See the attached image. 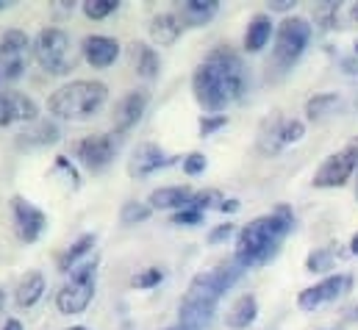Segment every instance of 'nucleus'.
<instances>
[{"label": "nucleus", "mask_w": 358, "mask_h": 330, "mask_svg": "<svg viewBox=\"0 0 358 330\" xmlns=\"http://www.w3.org/2000/svg\"><path fill=\"white\" fill-rule=\"evenodd\" d=\"M31 56H34V42L28 39L25 31H20V28L3 31V36H0V86L20 81L31 64Z\"/></svg>", "instance_id": "423d86ee"}, {"label": "nucleus", "mask_w": 358, "mask_h": 330, "mask_svg": "<svg viewBox=\"0 0 358 330\" xmlns=\"http://www.w3.org/2000/svg\"><path fill=\"white\" fill-rule=\"evenodd\" d=\"M206 166H208V162H206L203 153H189L183 159V172L186 175H200V172H206Z\"/></svg>", "instance_id": "58836bf2"}, {"label": "nucleus", "mask_w": 358, "mask_h": 330, "mask_svg": "<svg viewBox=\"0 0 358 330\" xmlns=\"http://www.w3.org/2000/svg\"><path fill=\"white\" fill-rule=\"evenodd\" d=\"M8 6H11V3H6V0H0V8H8Z\"/></svg>", "instance_id": "49530a36"}, {"label": "nucleus", "mask_w": 358, "mask_h": 330, "mask_svg": "<svg viewBox=\"0 0 358 330\" xmlns=\"http://www.w3.org/2000/svg\"><path fill=\"white\" fill-rule=\"evenodd\" d=\"M180 31H183V22L178 20V14H170V11L153 17L150 22V36L156 45H173L180 36Z\"/></svg>", "instance_id": "393cba45"}, {"label": "nucleus", "mask_w": 358, "mask_h": 330, "mask_svg": "<svg viewBox=\"0 0 358 330\" xmlns=\"http://www.w3.org/2000/svg\"><path fill=\"white\" fill-rule=\"evenodd\" d=\"M203 217L206 214H200V211H194V208H180L173 214V225H183V228H194V225H203Z\"/></svg>", "instance_id": "c9c22d12"}, {"label": "nucleus", "mask_w": 358, "mask_h": 330, "mask_svg": "<svg viewBox=\"0 0 358 330\" xmlns=\"http://www.w3.org/2000/svg\"><path fill=\"white\" fill-rule=\"evenodd\" d=\"M217 11H220L217 0H189V3L180 6L178 20L189 28H200V25H208Z\"/></svg>", "instance_id": "aec40b11"}, {"label": "nucleus", "mask_w": 358, "mask_h": 330, "mask_svg": "<svg viewBox=\"0 0 358 330\" xmlns=\"http://www.w3.org/2000/svg\"><path fill=\"white\" fill-rule=\"evenodd\" d=\"M192 189L189 186H162V189H156V192H150V197H148V206L150 208H186L189 206V200H192Z\"/></svg>", "instance_id": "4be33fe9"}, {"label": "nucleus", "mask_w": 358, "mask_h": 330, "mask_svg": "<svg viewBox=\"0 0 358 330\" xmlns=\"http://www.w3.org/2000/svg\"><path fill=\"white\" fill-rule=\"evenodd\" d=\"M59 139H62V131L53 120H36L20 134L17 142L22 148H48V145H56Z\"/></svg>", "instance_id": "6ab92c4d"}, {"label": "nucleus", "mask_w": 358, "mask_h": 330, "mask_svg": "<svg viewBox=\"0 0 358 330\" xmlns=\"http://www.w3.org/2000/svg\"><path fill=\"white\" fill-rule=\"evenodd\" d=\"M120 150V134H92L76 145V159L90 172H103Z\"/></svg>", "instance_id": "9d476101"}, {"label": "nucleus", "mask_w": 358, "mask_h": 330, "mask_svg": "<svg viewBox=\"0 0 358 330\" xmlns=\"http://www.w3.org/2000/svg\"><path fill=\"white\" fill-rule=\"evenodd\" d=\"M192 92H194V100L208 111V114H220L225 111L231 103H234V94H231V86L228 81L220 76V70L214 64H208L203 59V64L194 70L192 76Z\"/></svg>", "instance_id": "0eeeda50"}, {"label": "nucleus", "mask_w": 358, "mask_h": 330, "mask_svg": "<svg viewBox=\"0 0 358 330\" xmlns=\"http://www.w3.org/2000/svg\"><path fill=\"white\" fill-rule=\"evenodd\" d=\"M106 97H108V89L103 81H70L48 97V111L56 120L78 122V120L94 117L103 108Z\"/></svg>", "instance_id": "f03ea898"}, {"label": "nucleus", "mask_w": 358, "mask_h": 330, "mask_svg": "<svg viewBox=\"0 0 358 330\" xmlns=\"http://www.w3.org/2000/svg\"><path fill=\"white\" fill-rule=\"evenodd\" d=\"M303 134H306V125L300 120H286V125H283V148L292 145V142H300Z\"/></svg>", "instance_id": "4c0bfd02"}, {"label": "nucleus", "mask_w": 358, "mask_h": 330, "mask_svg": "<svg viewBox=\"0 0 358 330\" xmlns=\"http://www.w3.org/2000/svg\"><path fill=\"white\" fill-rule=\"evenodd\" d=\"M34 59L48 76H67L78 64V50L64 28L48 25L34 39Z\"/></svg>", "instance_id": "7ed1b4c3"}, {"label": "nucleus", "mask_w": 358, "mask_h": 330, "mask_svg": "<svg viewBox=\"0 0 358 330\" xmlns=\"http://www.w3.org/2000/svg\"><path fill=\"white\" fill-rule=\"evenodd\" d=\"M292 228H294V211L289 206H278L272 214L256 217L253 222H248L239 231L234 261L242 269L264 266L278 255L283 239L292 234Z\"/></svg>", "instance_id": "f257e3e1"}, {"label": "nucleus", "mask_w": 358, "mask_h": 330, "mask_svg": "<svg viewBox=\"0 0 358 330\" xmlns=\"http://www.w3.org/2000/svg\"><path fill=\"white\" fill-rule=\"evenodd\" d=\"M234 231H236V228H234V222H225V225H217V228H214V231L208 234V242H211V245H220V242H225V239H231V236H234Z\"/></svg>", "instance_id": "ea45409f"}, {"label": "nucleus", "mask_w": 358, "mask_h": 330, "mask_svg": "<svg viewBox=\"0 0 358 330\" xmlns=\"http://www.w3.org/2000/svg\"><path fill=\"white\" fill-rule=\"evenodd\" d=\"M148 103H150V94L145 89H134L128 94H122L114 106V134H128L131 128L139 125V120L145 117L148 111Z\"/></svg>", "instance_id": "dca6fc26"}, {"label": "nucleus", "mask_w": 358, "mask_h": 330, "mask_svg": "<svg viewBox=\"0 0 358 330\" xmlns=\"http://www.w3.org/2000/svg\"><path fill=\"white\" fill-rule=\"evenodd\" d=\"M3 303H6V294H3V292H0V308H3Z\"/></svg>", "instance_id": "de8ad7c7"}, {"label": "nucleus", "mask_w": 358, "mask_h": 330, "mask_svg": "<svg viewBox=\"0 0 358 330\" xmlns=\"http://www.w3.org/2000/svg\"><path fill=\"white\" fill-rule=\"evenodd\" d=\"M222 203H225V197H222L217 189H203V192H194V194H192L189 208H194V211L206 214L208 208H220Z\"/></svg>", "instance_id": "7c9ffc66"}, {"label": "nucleus", "mask_w": 358, "mask_h": 330, "mask_svg": "<svg viewBox=\"0 0 358 330\" xmlns=\"http://www.w3.org/2000/svg\"><path fill=\"white\" fill-rule=\"evenodd\" d=\"M336 258H339V250L336 248H317L306 258V269L308 272H331Z\"/></svg>", "instance_id": "c756f323"}, {"label": "nucleus", "mask_w": 358, "mask_h": 330, "mask_svg": "<svg viewBox=\"0 0 358 330\" xmlns=\"http://www.w3.org/2000/svg\"><path fill=\"white\" fill-rule=\"evenodd\" d=\"M117 8H120L117 0H87V3H84V14H87L90 20H106V17H111Z\"/></svg>", "instance_id": "473e14b6"}, {"label": "nucleus", "mask_w": 358, "mask_h": 330, "mask_svg": "<svg viewBox=\"0 0 358 330\" xmlns=\"http://www.w3.org/2000/svg\"><path fill=\"white\" fill-rule=\"evenodd\" d=\"M164 280V269L162 266H148V269H142V272H136L134 275V289H153V286H159Z\"/></svg>", "instance_id": "72a5a7b5"}, {"label": "nucleus", "mask_w": 358, "mask_h": 330, "mask_svg": "<svg viewBox=\"0 0 358 330\" xmlns=\"http://www.w3.org/2000/svg\"><path fill=\"white\" fill-rule=\"evenodd\" d=\"M356 56H358V42H356Z\"/></svg>", "instance_id": "3c124183"}, {"label": "nucleus", "mask_w": 358, "mask_h": 330, "mask_svg": "<svg viewBox=\"0 0 358 330\" xmlns=\"http://www.w3.org/2000/svg\"><path fill=\"white\" fill-rule=\"evenodd\" d=\"M350 252H353V255H358V234L350 239Z\"/></svg>", "instance_id": "a18cd8bd"}, {"label": "nucleus", "mask_w": 358, "mask_h": 330, "mask_svg": "<svg viewBox=\"0 0 358 330\" xmlns=\"http://www.w3.org/2000/svg\"><path fill=\"white\" fill-rule=\"evenodd\" d=\"M36 120H39V108L28 94L0 86V128H8L14 122H28L31 125Z\"/></svg>", "instance_id": "2eb2a0df"}, {"label": "nucleus", "mask_w": 358, "mask_h": 330, "mask_svg": "<svg viewBox=\"0 0 358 330\" xmlns=\"http://www.w3.org/2000/svg\"><path fill=\"white\" fill-rule=\"evenodd\" d=\"M176 164V156H170V153H164L159 145H153V142H142V145H136V150L131 153V159H128V172L134 175V178H148V175H153V172H159V169H167V166Z\"/></svg>", "instance_id": "f3484780"}, {"label": "nucleus", "mask_w": 358, "mask_h": 330, "mask_svg": "<svg viewBox=\"0 0 358 330\" xmlns=\"http://www.w3.org/2000/svg\"><path fill=\"white\" fill-rule=\"evenodd\" d=\"M342 67H345L348 76H358V56H353V59H342Z\"/></svg>", "instance_id": "a19ab883"}, {"label": "nucleus", "mask_w": 358, "mask_h": 330, "mask_svg": "<svg viewBox=\"0 0 358 330\" xmlns=\"http://www.w3.org/2000/svg\"><path fill=\"white\" fill-rule=\"evenodd\" d=\"M256 317H259V300H256L253 294H242V297L228 308L225 322H228V328L245 330L256 322Z\"/></svg>", "instance_id": "412c9836"}, {"label": "nucleus", "mask_w": 358, "mask_h": 330, "mask_svg": "<svg viewBox=\"0 0 358 330\" xmlns=\"http://www.w3.org/2000/svg\"><path fill=\"white\" fill-rule=\"evenodd\" d=\"M311 42V22L306 17H286L275 31V48H272V64L286 73L292 70L300 56L306 53Z\"/></svg>", "instance_id": "20e7f679"}, {"label": "nucleus", "mask_w": 358, "mask_h": 330, "mask_svg": "<svg viewBox=\"0 0 358 330\" xmlns=\"http://www.w3.org/2000/svg\"><path fill=\"white\" fill-rule=\"evenodd\" d=\"M220 211H222V214H225V211H228V214H234V211H239V200H234V197H231V200H225V203L220 206Z\"/></svg>", "instance_id": "79ce46f5"}, {"label": "nucleus", "mask_w": 358, "mask_h": 330, "mask_svg": "<svg viewBox=\"0 0 358 330\" xmlns=\"http://www.w3.org/2000/svg\"><path fill=\"white\" fill-rule=\"evenodd\" d=\"M150 206L148 203H136V200H128V203H122V211H120V222L122 225H139V222H145L148 217H150Z\"/></svg>", "instance_id": "2f4dec72"}, {"label": "nucleus", "mask_w": 358, "mask_h": 330, "mask_svg": "<svg viewBox=\"0 0 358 330\" xmlns=\"http://www.w3.org/2000/svg\"><path fill=\"white\" fill-rule=\"evenodd\" d=\"M70 330H87V328H81V325H78V328H70Z\"/></svg>", "instance_id": "8fccbe9b"}, {"label": "nucleus", "mask_w": 358, "mask_h": 330, "mask_svg": "<svg viewBox=\"0 0 358 330\" xmlns=\"http://www.w3.org/2000/svg\"><path fill=\"white\" fill-rule=\"evenodd\" d=\"M294 3H289V0H275L272 6H269V11H286V8H292Z\"/></svg>", "instance_id": "37998d69"}, {"label": "nucleus", "mask_w": 358, "mask_h": 330, "mask_svg": "<svg viewBox=\"0 0 358 330\" xmlns=\"http://www.w3.org/2000/svg\"><path fill=\"white\" fill-rule=\"evenodd\" d=\"M206 62H208V64H214V67L220 70V76L228 81L231 94H234V103L245 97L248 83L250 81H248V70H245V64H242L239 53H234L231 48H214V50L206 56Z\"/></svg>", "instance_id": "ddd939ff"}, {"label": "nucleus", "mask_w": 358, "mask_h": 330, "mask_svg": "<svg viewBox=\"0 0 358 330\" xmlns=\"http://www.w3.org/2000/svg\"><path fill=\"white\" fill-rule=\"evenodd\" d=\"M225 122H228L225 114H203V120H200V136H211L214 131L225 128Z\"/></svg>", "instance_id": "e433bc0d"}, {"label": "nucleus", "mask_w": 358, "mask_h": 330, "mask_svg": "<svg viewBox=\"0 0 358 330\" xmlns=\"http://www.w3.org/2000/svg\"><path fill=\"white\" fill-rule=\"evenodd\" d=\"M272 31H275L272 17H269V14H256V17L250 20L248 31H245V50H248V53H259L269 42Z\"/></svg>", "instance_id": "b1692460"}, {"label": "nucleus", "mask_w": 358, "mask_h": 330, "mask_svg": "<svg viewBox=\"0 0 358 330\" xmlns=\"http://www.w3.org/2000/svg\"><path fill=\"white\" fill-rule=\"evenodd\" d=\"M336 14H339V3H322V6H317V11H314V20L320 22V28H334L336 25Z\"/></svg>", "instance_id": "f704fd0d"}, {"label": "nucleus", "mask_w": 358, "mask_h": 330, "mask_svg": "<svg viewBox=\"0 0 358 330\" xmlns=\"http://www.w3.org/2000/svg\"><path fill=\"white\" fill-rule=\"evenodd\" d=\"M0 258H3V252H0Z\"/></svg>", "instance_id": "5fc2aeb1"}, {"label": "nucleus", "mask_w": 358, "mask_h": 330, "mask_svg": "<svg viewBox=\"0 0 358 330\" xmlns=\"http://www.w3.org/2000/svg\"><path fill=\"white\" fill-rule=\"evenodd\" d=\"M350 286H353V278H350V275H345V272L328 275L325 280H320V283L303 289L300 297H297V306H300L303 311H314V308H320V306H325V303L339 300Z\"/></svg>", "instance_id": "f8f14e48"}, {"label": "nucleus", "mask_w": 358, "mask_h": 330, "mask_svg": "<svg viewBox=\"0 0 358 330\" xmlns=\"http://www.w3.org/2000/svg\"><path fill=\"white\" fill-rule=\"evenodd\" d=\"M336 106H339V94L336 92H322V94H314L306 103V114H308V120H322V117L334 114Z\"/></svg>", "instance_id": "c85d7f7f"}, {"label": "nucleus", "mask_w": 358, "mask_h": 330, "mask_svg": "<svg viewBox=\"0 0 358 330\" xmlns=\"http://www.w3.org/2000/svg\"><path fill=\"white\" fill-rule=\"evenodd\" d=\"M356 197H358V183H356Z\"/></svg>", "instance_id": "603ef678"}, {"label": "nucleus", "mask_w": 358, "mask_h": 330, "mask_svg": "<svg viewBox=\"0 0 358 330\" xmlns=\"http://www.w3.org/2000/svg\"><path fill=\"white\" fill-rule=\"evenodd\" d=\"M3 330H22V325H20L17 320H8V322L3 325Z\"/></svg>", "instance_id": "c03bdc74"}, {"label": "nucleus", "mask_w": 358, "mask_h": 330, "mask_svg": "<svg viewBox=\"0 0 358 330\" xmlns=\"http://www.w3.org/2000/svg\"><path fill=\"white\" fill-rule=\"evenodd\" d=\"M217 306L220 300L189 286L178 306V330H208L217 317Z\"/></svg>", "instance_id": "6e6552de"}, {"label": "nucleus", "mask_w": 358, "mask_h": 330, "mask_svg": "<svg viewBox=\"0 0 358 330\" xmlns=\"http://www.w3.org/2000/svg\"><path fill=\"white\" fill-rule=\"evenodd\" d=\"M283 125H286L283 117H272L267 125H264L262 139H259V148H262L264 153H278V150L283 148Z\"/></svg>", "instance_id": "bb28decb"}, {"label": "nucleus", "mask_w": 358, "mask_h": 330, "mask_svg": "<svg viewBox=\"0 0 358 330\" xmlns=\"http://www.w3.org/2000/svg\"><path fill=\"white\" fill-rule=\"evenodd\" d=\"M11 217H14V228H17V236L25 242V245H34L45 228H48V217L25 197H14L11 200Z\"/></svg>", "instance_id": "4468645a"}, {"label": "nucleus", "mask_w": 358, "mask_h": 330, "mask_svg": "<svg viewBox=\"0 0 358 330\" xmlns=\"http://www.w3.org/2000/svg\"><path fill=\"white\" fill-rule=\"evenodd\" d=\"M81 53L94 70H106L120 59V42L103 34H92V36H84Z\"/></svg>", "instance_id": "a211bd4d"}, {"label": "nucleus", "mask_w": 358, "mask_h": 330, "mask_svg": "<svg viewBox=\"0 0 358 330\" xmlns=\"http://www.w3.org/2000/svg\"><path fill=\"white\" fill-rule=\"evenodd\" d=\"M94 286H97V261H81L73 272L70 280L59 289L56 294V308L67 317L84 314L90 308L92 297H94Z\"/></svg>", "instance_id": "39448f33"}, {"label": "nucleus", "mask_w": 358, "mask_h": 330, "mask_svg": "<svg viewBox=\"0 0 358 330\" xmlns=\"http://www.w3.org/2000/svg\"><path fill=\"white\" fill-rule=\"evenodd\" d=\"M45 289H48L45 275H42V272H28V275L20 280L14 300H17V306H20V308H31V306H36V303L42 300Z\"/></svg>", "instance_id": "5701e85b"}, {"label": "nucleus", "mask_w": 358, "mask_h": 330, "mask_svg": "<svg viewBox=\"0 0 358 330\" xmlns=\"http://www.w3.org/2000/svg\"><path fill=\"white\" fill-rule=\"evenodd\" d=\"M134 67L142 78H156L162 70V59L150 45H134Z\"/></svg>", "instance_id": "a878e982"}, {"label": "nucleus", "mask_w": 358, "mask_h": 330, "mask_svg": "<svg viewBox=\"0 0 358 330\" xmlns=\"http://www.w3.org/2000/svg\"><path fill=\"white\" fill-rule=\"evenodd\" d=\"M92 248H94V234H84L73 248L59 258V269H62V272H73V269L78 266V261H81Z\"/></svg>", "instance_id": "cd10ccee"}, {"label": "nucleus", "mask_w": 358, "mask_h": 330, "mask_svg": "<svg viewBox=\"0 0 358 330\" xmlns=\"http://www.w3.org/2000/svg\"><path fill=\"white\" fill-rule=\"evenodd\" d=\"M242 272H245V269L231 258V261L217 264V266L208 269V272L194 275L189 286H194L197 292H203V294H208V297H214V300H222V294L236 286V280L242 278Z\"/></svg>", "instance_id": "9b49d317"}, {"label": "nucleus", "mask_w": 358, "mask_h": 330, "mask_svg": "<svg viewBox=\"0 0 358 330\" xmlns=\"http://www.w3.org/2000/svg\"><path fill=\"white\" fill-rule=\"evenodd\" d=\"M358 169V142L348 145L345 150L328 156L322 166L317 169L314 175V186L317 189H336V186H345L350 180V175Z\"/></svg>", "instance_id": "1a4fd4ad"}, {"label": "nucleus", "mask_w": 358, "mask_h": 330, "mask_svg": "<svg viewBox=\"0 0 358 330\" xmlns=\"http://www.w3.org/2000/svg\"><path fill=\"white\" fill-rule=\"evenodd\" d=\"M356 320H358V308H356Z\"/></svg>", "instance_id": "864d4df0"}, {"label": "nucleus", "mask_w": 358, "mask_h": 330, "mask_svg": "<svg viewBox=\"0 0 358 330\" xmlns=\"http://www.w3.org/2000/svg\"><path fill=\"white\" fill-rule=\"evenodd\" d=\"M353 17H356V20H358V3H356V6H353Z\"/></svg>", "instance_id": "09e8293b"}, {"label": "nucleus", "mask_w": 358, "mask_h": 330, "mask_svg": "<svg viewBox=\"0 0 358 330\" xmlns=\"http://www.w3.org/2000/svg\"><path fill=\"white\" fill-rule=\"evenodd\" d=\"M173 330H178V328H173Z\"/></svg>", "instance_id": "6e6d98bb"}]
</instances>
